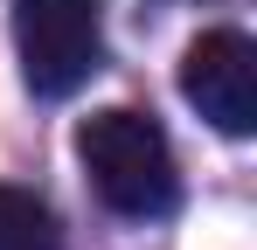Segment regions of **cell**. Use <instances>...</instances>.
Here are the masks:
<instances>
[{"label": "cell", "instance_id": "obj_1", "mask_svg": "<svg viewBox=\"0 0 257 250\" xmlns=\"http://www.w3.org/2000/svg\"><path fill=\"white\" fill-rule=\"evenodd\" d=\"M77 160H84L97 202L111 215H132V222H153L181 202V174H174V146L167 132L153 125V111H132V104H111V111H90L77 125Z\"/></svg>", "mask_w": 257, "mask_h": 250}, {"label": "cell", "instance_id": "obj_2", "mask_svg": "<svg viewBox=\"0 0 257 250\" xmlns=\"http://www.w3.org/2000/svg\"><path fill=\"white\" fill-rule=\"evenodd\" d=\"M14 49L35 97L84 90L104 56V0H14Z\"/></svg>", "mask_w": 257, "mask_h": 250}, {"label": "cell", "instance_id": "obj_3", "mask_svg": "<svg viewBox=\"0 0 257 250\" xmlns=\"http://www.w3.org/2000/svg\"><path fill=\"white\" fill-rule=\"evenodd\" d=\"M181 97L229 139L257 132V49L236 28H209L181 56Z\"/></svg>", "mask_w": 257, "mask_h": 250}, {"label": "cell", "instance_id": "obj_4", "mask_svg": "<svg viewBox=\"0 0 257 250\" xmlns=\"http://www.w3.org/2000/svg\"><path fill=\"white\" fill-rule=\"evenodd\" d=\"M0 250H63L49 202H35L28 188H0Z\"/></svg>", "mask_w": 257, "mask_h": 250}]
</instances>
